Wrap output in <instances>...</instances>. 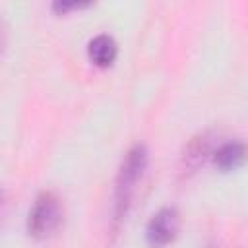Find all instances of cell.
Wrapping results in <instances>:
<instances>
[{
  "mask_svg": "<svg viewBox=\"0 0 248 248\" xmlns=\"http://www.w3.org/2000/svg\"><path fill=\"white\" fill-rule=\"evenodd\" d=\"M147 167V151L143 145H134L122 159L118 176H116V192H114V219L120 221L134 198L136 184L140 182L143 170Z\"/></svg>",
  "mask_w": 248,
  "mask_h": 248,
  "instance_id": "cell-1",
  "label": "cell"
},
{
  "mask_svg": "<svg viewBox=\"0 0 248 248\" xmlns=\"http://www.w3.org/2000/svg\"><path fill=\"white\" fill-rule=\"evenodd\" d=\"M62 221V205L60 200L52 192H43L33 202L27 217V231L35 238L48 236Z\"/></svg>",
  "mask_w": 248,
  "mask_h": 248,
  "instance_id": "cell-2",
  "label": "cell"
},
{
  "mask_svg": "<svg viewBox=\"0 0 248 248\" xmlns=\"http://www.w3.org/2000/svg\"><path fill=\"white\" fill-rule=\"evenodd\" d=\"M178 227H180V217L176 213V209L172 207H165L161 211H157L149 223H147V231H145V236H147V242L151 246H167L169 242L174 240L176 232H178Z\"/></svg>",
  "mask_w": 248,
  "mask_h": 248,
  "instance_id": "cell-3",
  "label": "cell"
},
{
  "mask_svg": "<svg viewBox=\"0 0 248 248\" xmlns=\"http://www.w3.org/2000/svg\"><path fill=\"white\" fill-rule=\"evenodd\" d=\"M211 147H213V138L209 134H202L198 138H194L186 149H184V155H182V167H184V172L190 170L194 172L200 165H203V161L211 155Z\"/></svg>",
  "mask_w": 248,
  "mask_h": 248,
  "instance_id": "cell-4",
  "label": "cell"
},
{
  "mask_svg": "<svg viewBox=\"0 0 248 248\" xmlns=\"http://www.w3.org/2000/svg\"><path fill=\"white\" fill-rule=\"evenodd\" d=\"M116 50H118V48H116V43H114V39L108 37V35H97L95 39H91L89 48H87L91 62L97 64V66H101V68L110 66V64L114 62Z\"/></svg>",
  "mask_w": 248,
  "mask_h": 248,
  "instance_id": "cell-5",
  "label": "cell"
},
{
  "mask_svg": "<svg viewBox=\"0 0 248 248\" xmlns=\"http://www.w3.org/2000/svg\"><path fill=\"white\" fill-rule=\"evenodd\" d=\"M213 161L221 170H231L236 169L244 161V145L240 141H229L217 147L213 153Z\"/></svg>",
  "mask_w": 248,
  "mask_h": 248,
  "instance_id": "cell-6",
  "label": "cell"
},
{
  "mask_svg": "<svg viewBox=\"0 0 248 248\" xmlns=\"http://www.w3.org/2000/svg\"><path fill=\"white\" fill-rule=\"evenodd\" d=\"M85 4H78V2H56L54 4V10L58 12H68V10H78V8H83Z\"/></svg>",
  "mask_w": 248,
  "mask_h": 248,
  "instance_id": "cell-7",
  "label": "cell"
},
{
  "mask_svg": "<svg viewBox=\"0 0 248 248\" xmlns=\"http://www.w3.org/2000/svg\"><path fill=\"white\" fill-rule=\"evenodd\" d=\"M4 45H6V27H4V21L0 17V58H2V52H4Z\"/></svg>",
  "mask_w": 248,
  "mask_h": 248,
  "instance_id": "cell-8",
  "label": "cell"
}]
</instances>
